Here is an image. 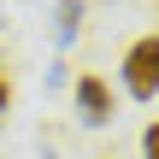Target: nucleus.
Segmentation results:
<instances>
[{"instance_id":"f257e3e1","label":"nucleus","mask_w":159,"mask_h":159,"mask_svg":"<svg viewBox=\"0 0 159 159\" xmlns=\"http://www.w3.org/2000/svg\"><path fill=\"white\" fill-rule=\"evenodd\" d=\"M124 89L136 100H153L159 94V35L130 41V53H124Z\"/></svg>"},{"instance_id":"f03ea898","label":"nucleus","mask_w":159,"mask_h":159,"mask_svg":"<svg viewBox=\"0 0 159 159\" xmlns=\"http://www.w3.org/2000/svg\"><path fill=\"white\" fill-rule=\"evenodd\" d=\"M112 112H118V100H112L106 77H77V118L89 130H100V124H112Z\"/></svg>"},{"instance_id":"7ed1b4c3","label":"nucleus","mask_w":159,"mask_h":159,"mask_svg":"<svg viewBox=\"0 0 159 159\" xmlns=\"http://www.w3.org/2000/svg\"><path fill=\"white\" fill-rule=\"evenodd\" d=\"M77 30H83V0H59V24H53L59 47H71V41H77Z\"/></svg>"},{"instance_id":"20e7f679","label":"nucleus","mask_w":159,"mask_h":159,"mask_svg":"<svg viewBox=\"0 0 159 159\" xmlns=\"http://www.w3.org/2000/svg\"><path fill=\"white\" fill-rule=\"evenodd\" d=\"M142 153H148V159H159V118L142 130Z\"/></svg>"},{"instance_id":"39448f33","label":"nucleus","mask_w":159,"mask_h":159,"mask_svg":"<svg viewBox=\"0 0 159 159\" xmlns=\"http://www.w3.org/2000/svg\"><path fill=\"white\" fill-rule=\"evenodd\" d=\"M12 106V77H0V112Z\"/></svg>"}]
</instances>
